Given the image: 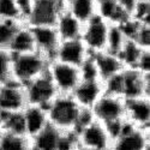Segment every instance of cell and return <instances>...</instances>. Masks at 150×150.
<instances>
[{
  "instance_id": "obj_29",
  "label": "cell",
  "mask_w": 150,
  "mask_h": 150,
  "mask_svg": "<svg viewBox=\"0 0 150 150\" xmlns=\"http://www.w3.org/2000/svg\"><path fill=\"white\" fill-rule=\"evenodd\" d=\"M130 16L142 24H150V0H138Z\"/></svg>"
},
{
  "instance_id": "obj_18",
  "label": "cell",
  "mask_w": 150,
  "mask_h": 150,
  "mask_svg": "<svg viewBox=\"0 0 150 150\" xmlns=\"http://www.w3.org/2000/svg\"><path fill=\"white\" fill-rule=\"evenodd\" d=\"M54 28L59 35L60 41L81 39V34L83 29V24L74 18L70 12L65 8L58 17Z\"/></svg>"
},
{
  "instance_id": "obj_15",
  "label": "cell",
  "mask_w": 150,
  "mask_h": 150,
  "mask_svg": "<svg viewBox=\"0 0 150 150\" xmlns=\"http://www.w3.org/2000/svg\"><path fill=\"white\" fill-rule=\"evenodd\" d=\"M125 120L136 127L150 130V98L138 97L127 100Z\"/></svg>"
},
{
  "instance_id": "obj_8",
  "label": "cell",
  "mask_w": 150,
  "mask_h": 150,
  "mask_svg": "<svg viewBox=\"0 0 150 150\" xmlns=\"http://www.w3.org/2000/svg\"><path fill=\"white\" fill-rule=\"evenodd\" d=\"M109 27L110 24H108L98 16L94 17L88 23L83 24L81 40L83 41L90 54H96L106 51Z\"/></svg>"
},
{
  "instance_id": "obj_35",
  "label": "cell",
  "mask_w": 150,
  "mask_h": 150,
  "mask_svg": "<svg viewBox=\"0 0 150 150\" xmlns=\"http://www.w3.org/2000/svg\"><path fill=\"white\" fill-rule=\"evenodd\" d=\"M3 125H4V114L0 112V132L3 131Z\"/></svg>"
},
{
  "instance_id": "obj_31",
  "label": "cell",
  "mask_w": 150,
  "mask_h": 150,
  "mask_svg": "<svg viewBox=\"0 0 150 150\" xmlns=\"http://www.w3.org/2000/svg\"><path fill=\"white\" fill-rule=\"evenodd\" d=\"M79 146L76 131H61L58 150H77Z\"/></svg>"
},
{
  "instance_id": "obj_4",
  "label": "cell",
  "mask_w": 150,
  "mask_h": 150,
  "mask_svg": "<svg viewBox=\"0 0 150 150\" xmlns=\"http://www.w3.org/2000/svg\"><path fill=\"white\" fill-rule=\"evenodd\" d=\"M65 8V0H33L25 23L30 27H54Z\"/></svg>"
},
{
  "instance_id": "obj_21",
  "label": "cell",
  "mask_w": 150,
  "mask_h": 150,
  "mask_svg": "<svg viewBox=\"0 0 150 150\" xmlns=\"http://www.w3.org/2000/svg\"><path fill=\"white\" fill-rule=\"evenodd\" d=\"M60 134H61V131L49 124L41 132H39L30 139L31 149L33 150H58Z\"/></svg>"
},
{
  "instance_id": "obj_25",
  "label": "cell",
  "mask_w": 150,
  "mask_h": 150,
  "mask_svg": "<svg viewBox=\"0 0 150 150\" xmlns=\"http://www.w3.org/2000/svg\"><path fill=\"white\" fill-rule=\"evenodd\" d=\"M1 132L25 136L24 119H23L22 112H15V113H5L4 114V125H3Z\"/></svg>"
},
{
  "instance_id": "obj_17",
  "label": "cell",
  "mask_w": 150,
  "mask_h": 150,
  "mask_svg": "<svg viewBox=\"0 0 150 150\" xmlns=\"http://www.w3.org/2000/svg\"><path fill=\"white\" fill-rule=\"evenodd\" d=\"M24 119V130L28 138H33L39 132H41L46 126H48V117L45 107L27 105L22 110Z\"/></svg>"
},
{
  "instance_id": "obj_9",
  "label": "cell",
  "mask_w": 150,
  "mask_h": 150,
  "mask_svg": "<svg viewBox=\"0 0 150 150\" xmlns=\"http://www.w3.org/2000/svg\"><path fill=\"white\" fill-rule=\"evenodd\" d=\"M77 134L79 146L95 150H110L113 138L106 125L95 119L77 131Z\"/></svg>"
},
{
  "instance_id": "obj_10",
  "label": "cell",
  "mask_w": 150,
  "mask_h": 150,
  "mask_svg": "<svg viewBox=\"0 0 150 150\" xmlns=\"http://www.w3.org/2000/svg\"><path fill=\"white\" fill-rule=\"evenodd\" d=\"M121 96L126 101L138 97L150 98V74L125 69L121 73Z\"/></svg>"
},
{
  "instance_id": "obj_14",
  "label": "cell",
  "mask_w": 150,
  "mask_h": 150,
  "mask_svg": "<svg viewBox=\"0 0 150 150\" xmlns=\"http://www.w3.org/2000/svg\"><path fill=\"white\" fill-rule=\"evenodd\" d=\"M30 28L34 35L36 51L45 55L49 61L54 60L57 48L60 43V39L55 28L54 27H30Z\"/></svg>"
},
{
  "instance_id": "obj_34",
  "label": "cell",
  "mask_w": 150,
  "mask_h": 150,
  "mask_svg": "<svg viewBox=\"0 0 150 150\" xmlns=\"http://www.w3.org/2000/svg\"><path fill=\"white\" fill-rule=\"evenodd\" d=\"M115 1L118 3V5L125 12H126V13L131 15V12L133 11V8H134V6H136V4H137L138 0H115Z\"/></svg>"
},
{
  "instance_id": "obj_22",
  "label": "cell",
  "mask_w": 150,
  "mask_h": 150,
  "mask_svg": "<svg viewBox=\"0 0 150 150\" xmlns=\"http://www.w3.org/2000/svg\"><path fill=\"white\" fill-rule=\"evenodd\" d=\"M97 16L106 21L108 24H115L119 25L126 18L130 17L115 0H102L97 4Z\"/></svg>"
},
{
  "instance_id": "obj_13",
  "label": "cell",
  "mask_w": 150,
  "mask_h": 150,
  "mask_svg": "<svg viewBox=\"0 0 150 150\" xmlns=\"http://www.w3.org/2000/svg\"><path fill=\"white\" fill-rule=\"evenodd\" d=\"M103 94V82L100 81L98 78H91L82 79L72 91L71 96L81 108L91 109Z\"/></svg>"
},
{
  "instance_id": "obj_11",
  "label": "cell",
  "mask_w": 150,
  "mask_h": 150,
  "mask_svg": "<svg viewBox=\"0 0 150 150\" xmlns=\"http://www.w3.org/2000/svg\"><path fill=\"white\" fill-rule=\"evenodd\" d=\"M27 106V98L23 85L10 79L0 84V112L15 113L22 112Z\"/></svg>"
},
{
  "instance_id": "obj_3",
  "label": "cell",
  "mask_w": 150,
  "mask_h": 150,
  "mask_svg": "<svg viewBox=\"0 0 150 150\" xmlns=\"http://www.w3.org/2000/svg\"><path fill=\"white\" fill-rule=\"evenodd\" d=\"M47 74L60 95H71L82 81L81 67L72 66L58 60L49 61Z\"/></svg>"
},
{
  "instance_id": "obj_30",
  "label": "cell",
  "mask_w": 150,
  "mask_h": 150,
  "mask_svg": "<svg viewBox=\"0 0 150 150\" xmlns=\"http://www.w3.org/2000/svg\"><path fill=\"white\" fill-rule=\"evenodd\" d=\"M12 54L7 49H0V84L11 79Z\"/></svg>"
},
{
  "instance_id": "obj_36",
  "label": "cell",
  "mask_w": 150,
  "mask_h": 150,
  "mask_svg": "<svg viewBox=\"0 0 150 150\" xmlns=\"http://www.w3.org/2000/svg\"><path fill=\"white\" fill-rule=\"evenodd\" d=\"M77 150H95V149H89V148H84V146H78Z\"/></svg>"
},
{
  "instance_id": "obj_5",
  "label": "cell",
  "mask_w": 150,
  "mask_h": 150,
  "mask_svg": "<svg viewBox=\"0 0 150 150\" xmlns=\"http://www.w3.org/2000/svg\"><path fill=\"white\" fill-rule=\"evenodd\" d=\"M125 112H126V100L121 96L106 93L91 108L94 119L106 126L125 120Z\"/></svg>"
},
{
  "instance_id": "obj_20",
  "label": "cell",
  "mask_w": 150,
  "mask_h": 150,
  "mask_svg": "<svg viewBox=\"0 0 150 150\" xmlns=\"http://www.w3.org/2000/svg\"><path fill=\"white\" fill-rule=\"evenodd\" d=\"M66 10L82 24L97 16L96 0H65Z\"/></svg>"
},
{
  "instance_id": "obj_27",
  "label": "cell",
  "mask_w": 150,
  "mask_h": 150,
  "mask_svg": "<svg viewBox=\"0 0 150 150\" xmlns=\"http://www.w3.org/2000/svg\"><path fill=\"white\" fill-rule=\"evenodd\" d=\"M22 22L0 19V49H7Z\"/></svg>"
},
{
  "instance_id": "obj_32",
  "label": "cell",
  "mask_w": 150,
  "mask_h": 150,
  "mask_svg": "<svg viewBox=\"0 0 150 150\" xmlns=\"http://www.w3.org/2000/svg\"><path fill=\"white\" fill-rule=\"evenodd\" d=\"M132 41L143 49H150V24H142Z\"/></svg>"
},
{
  "instance_id": "obj_2",
  "label": "cell",
  "mask_w": 150,
  "mask_h": 150,
  "mask_svg": "<svg viewBox=\"0 0 150 150\" xmlns=\"http://www.w3.org/2000/svg\"><path fill=\"white\" fill-rule=\"evenodd\" d=\"M49 60L40 52L34 51L12 55L11 79L24 85L47 72Z\"/></svg>"
},
{
  "instance_id": "obj_37",
  "label": "cell",
  "mask_w": 150,
  "mask_h": 150,
  "mask_svg": "<svg viewBox=\"0 0 150 150\" xmlns=\"http://www.w3.org/2000/svg\"><path fill=\"white\" fill-rule=\"evenodd\" d=\"M100 1H102V0H96V3H97V4H98Z\"/></svg>"
},
{
  "instance_id": "obj_7",
  "label": "cell",
  "mask_w": 150,
  "mask_h": 150,
  "mask_svg": "<svg viewBox=\"0 0 150 150\" xmlns=\"http://www.w3.org/2000/svg\"><path fill=\"white\" fill-rule=\"evenodd\" d=\"M150 130L136 127L125 120L121 132L112 142L110 150H149Z\"/></svg>"
},
{
  "instance_id": "obj_24",
  "label": "cell",
  "mask_w": 150,
  "mask_h": 150,
  "mask_svg": "<svg viewBox=\"0 0 150 150\" xmlns=\"http://www.w3.org/2000/svg\"><path fill=\"white\" fill-rule=\"evenodd\" d=\"M143 51H145V49L141 48L134 41L126 40L120 52L118 53V57L121 60L125 69H134Z\"/></svg>"
},
{
  "instance_id": "obj_28",
  "label": "cell",
  "mask_w": 150,
  "mask_h": 150,
  "mask_svg": "<svg viewBox=\"0 0 150 150\" xmlns=\"http://www.w3.org/2000/svg\"><path fill=\"white\" fill-rule=\"evenodd\" d=\"M0 19L23 23L18 0H0Z\"/></svg>"
},
{
  "instance_id": "obj_12",
  "label": "cell",
  "mask_w": 150,
  "mask_h": 150,
  "mask_svg": "<svg viewBox=\"0 0 150 150\" xmlns=\"http://www.w3.org/2000/svg\"><path fill=\"white\" fill-rule=\"evenodd\" d=\"M90 55L91 54L81 39L65 40L60 41L54 55V60L81 67L90 58Z\"/></svg>"
},
{
  "instance_id": "obj_1",
  "label": "cell",
  "mask_w": 150,
  "mask_h": 150,
  "mask_svg": "<svg viewBox=\"0 0 150 150\" xmlns=\"http://www.w3.org/2000/svg\"><path fill=\"white\" fill-rule=\"evenodd\" d=\"M48 122L60 131H76L82 108L71 95H58L46 107Z\"/></svg>"
},
{
  "instance_id": "obj_16",
  "label": "cell",
  "mask_w": 150,
  "mask_h": 150,
  "mask_svg": "<svg viewBox=\"0 0 150 150\" xmlns=\"http://www.w3.org/2000/svg\"><path fill=\"white\" fill-rule=\"evenodd\" d=\"M91 59L94 66L96 69V73L100 81L106 82L115 74L122 72L125 70L121 60L117 54L103 51L96 54H91Z\"/></svg>"
},
{
  "instance_id": "obj_26",
  "label": "cell",
  "mask_w": 150,
  "mask_h": 150,
  "mask_svg": "<svg viewBox=\"0 0 150 150\" xmlns=\"http://www.w3.org/2000/svg\"><path fill=\"white\" fill-rule=\"evenodd\" d=\"M126 37H125L122 30L120 29L119 25L115 24H110L109 31H108V37H107V48L106 51L110 52L113 54H117L120 52V49L126 42Z\"/></svg>"
},
{
  "instance_id": "obj_23",
  "label": "cell",
  "mask_w": 150,
  "mask_h": 150,
  "mask_svg": "<svg viewBox=\"0 0 150 150\" xmlns=\"http://www.w3.org/2000/svg\"><path fill=\"white\" fill-rule=\"evenodd\" d=\"M0 150H33L31 141L24 134L0 132Z\"/></svg>"
},
{
  "instance_id": "obj_19",
  "label": "cell",
  "mask_w": 150,
  "mask_h": 150,
  "mask_svg": "<svg viewBox=\"0 0 150 150\" xmlns=\"http://www.w3.org/2000/svg\"><path fill=\"white\" fill-rule=\"evenodd\" d=\"M7 51L12 55L36 51L31 28L27 23H22L18 27L16 34L13 35V39H12V41L7 48Z\"/></svg>"
},
{
  "instance_id": "obj_6",
  "label": "cell",
  "mask_w": 150,
  "mask_h": 150,
  "mask_svg": "<svg viewBox=\"0 0 150 150\" xmlns=\"http://www.w3.org/2000/svg\"><path fill=\"white\" fill-rule=\"evenodd\" d=\"M23 88L27 105L41 106L45 108L59 95L47 72L24 84Z\"/></svg>"
},
{
  "instance_id": "obj_33",
  "label": "cell",
  "mask_w": 150,
  "mask_h": 150,
  "mask_svg": "<svg viewBox=\"0 0 150 150\" xmlns=\"http://www.w3.org/2000/svg\"><path fill=\"white\" fill-rule=\"evenodd\" d=\"M134 70L139 71L141 73H144V74H150V49L143 51Z\"/></svg>"
}]
</instances>
